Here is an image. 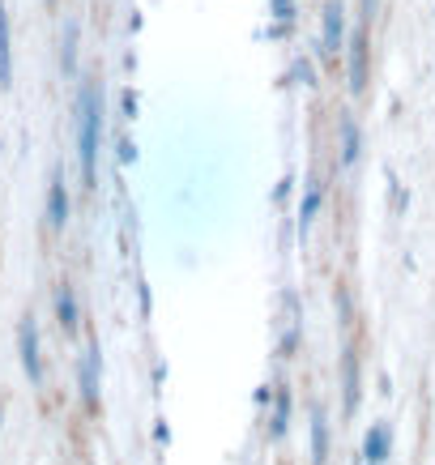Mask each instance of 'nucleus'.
Returning a JSON list of instances; mask_svg holds the SVG:
<instances>
[{
  "label": "nucleus",
  "instance_id": "18",
  "mask_svg": "<svg viewBox=\"0 0 435 465\" xmlns=\"http://www.w3.org/2000/svg\"><path fill=\"white\" fill-rule=\"evenodd\" d=\"M0 423H5V401H0Z\"/></svg>",
  "mask_w": 435,
  "mask_h": 465
},
{
  "label": "nucleus",
  "instance_id": "5",
  "mask_svg": "<svg viewBox=\"0 0 435 465\" xmlns=\"http://www.w3.org/2000/svg\"><path fill=\"white\" fill-rule=\"evenodd\" d=\"M47 226L52 231H64L69 226V188H64V171H52V180H47Z\"/></svg>",
  "mask_w": 435,
  "mask_h": 465
},
{
  "label": "nucleus",
  "instance_id": "6",
  "mask_svg": "<svg viewBox=\"0 0 435 465\" xmlns=\"http://www.w3.org/2000/svg\"><path fill=\"white\" fill-rule=\"evenodd\" d=\"M52 303H56L60 333H64V338H77V329H82V308H77V291H73V282H60Z\"/></svg>",
  "mask_w": 435,
  "mask_h": 465
},
{
  "label": "nucleus",
  "instance_id": "4",
  "mask_svg": "<svg viewBox=\"0 0 435 465\" xmlns=\"http://www.w3.org/2000/svg\"><path fill=\"white\" fill-rule=\"evenodd\" d=\"M99 341H90L82 354V363H77V389H82V406L85 410H99Z\"/></svg>",
  "mask_w": 435,
  "mask_h": 465
},
{
  "label": "nucleus",
  "instance_id": "1",
  "mask_svg": "<svg viewBox=\"0 0 435 465\" xmlns=\"http://www.w3.org/2000/svg\"><path fill=\"white\" fill-rule=\"evenodd\" d=\"M99 145H103V90H99V82H82V90H77V163H82V188L99 183Z\"/></svg>",
  "mask_w": 435,
  "mask_h": 465
},
{
  "label": "nucleus",
  "instance_id": "8",
  "mask_svg": "<svg viewBox=\"0 0 435 465\" xmlns=\"http://www.w3.org/2000/svg\"><path fill=\"white\" fill-rule=\"evenodd\" d=\"M337 137H341L337 163H341V171H351L354 163H359V150H363V137H359V124H354L351 112H337Z\"/></svg>",
  "mask_w": 435,
  "mask_h": 465
},
{
  "label": "nucleus",
  "instance_id": "2",
  "mask_svg": "<svg viewBox=\"0 0 435 465\" xmlns=\"http://www.w3.org/2000/svg\"><path fill=\"white\" fill-rule=\"evenodd\" d=\"M17 359H22V371H26V381L35 389H43V346H39V321H35V312H26L22 321H17Z\"/></svg>",
  "mask_w": 435,
  "mask_h": 465
},
{
  "label": "nucleus",
  "instance_id": "14",
  "mask_svg": "<svg viewBox=\"0 0 435 465\" xmlns=\"http://www.w3.org/2000/svg\"><path fill=\"white\" fill-rule=\"evenodd\" d=\"M286 427H291V389L278 384V393H273V419H269V440H282Z\"/></svg>",
  "mask_w": 435,
  "mask_h": 465
},
{
  "label": "nucleus",
  "instance_id": "9",
  "mask_svg": "<svg viewBox=\"0 0 435 465\" xmlns=\"http://www.w3.org/2000/svg\"><path fill=\"white\" fill-rule=\"evenodd\" d=\"M389 452H393V431H389V423H371L363 436V457L367 465H384L389 461Z\"/></svg>",
  "mask_w": 435,
  "mask_h": 465
},
{
  "label": "nucleus",
  "instance_id": "3",
  "mask_svg": "<svg viewBox=\"0 0 435 465\" xmlns=\"http://www.w3.org/2000/svg\"><path fill=\"white\" fill-rule=\"evenodd\" d=\"M346 47V9L341 0H324V26H321V56L337 60V52Z\"/></svg>",
  "mask_w": 435,
  "mask_h": 465
},
{
  "label": "nucleus",
  "instance_id": "16",
  "mask_svg": "<svg viewBox=\"0 0 435 465\" xmlns=\"http://www.w3.org/2000/svg\"><path fill=\"white\" fill-rule=\"evenodd\" d=\"M363 17L371 22V0H363Z\"/></svg>",
  "mask_w": 435,
  "mask_h": 465
},
{
  "label": "nucleus",
  "instance_id": "15",
  "mask_svg": "<svg viewBox=\"0 0 435 465\" xmlns=\"http://www.w3.org/2000/svg\"><path fill=\"white\" fill-rule=\"evenodd\" d=\"M77 35H82V26L69 17V22H64V35H60V69H64V77L77 73Z\"/></svg>",
  "mask_w": 435,
  "mask_h": 465
},
{
  "label": "nucleus",
  "instance_id": "12",
  "mask_svg": "<svg viewBox=\"0 0 435 465\" xmlns=\"http://www.w3.org/2000/svg\"><path fill=\"white\" fill-rule=\"evenodd\" d=\"M329 461V414L324 406L311 410V465H324Z\"/></svg>",
  "mask_w": 435,
  "mask_h": 465
},
{
  "label": "nucleus",
  "instance_id": "17",
  "mask_svg": "<svg viewBox=\"0 0 435 465\" xmlns=\"http://www.w3.org/2000/svg\"><path fill=\"white\" fill-rule=\"evenodd\" d=\"M354 465H367V457H363V452H359V461H354Z\"/></svg>",
  "mask_w": 435,
  "mask_h": 465
},
{
  "label": "nucleus",
  "instance_id": "10",
  "mask_svg": "<svg viewBox=\"0 0 435 465\" xmlns=\"http://www.w3.org/2000/svg\"><path fill=\"white\" fill-rule=\"evenodd\" d=\"M351 90L354 94L367 90V22L354 30V39H351Z\"/></svg>",
  "mask_w": 435,
  "mask_h": 465
},
{
  "label": "nucleus",
  "instance_id": "11",
  "mask_svg": "<svg viewBox=\"0 0 435 465\" xmlns=\"http://www.w3.org/2000/svg\"><path fill=\"white\" fill-rule=\"evenodd\" d=\"M0 90H14V35H9L5 0H0Z\"/></svg>",
  "mask_w": 435,
  "mask_h": 465
},
{
  "label": "nucleus",
  "instance_id": "7",
  "mask_svg": "<svg viewBox=\"0 0 435 465\" xmlns=\"http://www.w3.org/2000/svg\"><path fill=\"white\" fill-rule=\"evenodd\" d=\"M354 410H359V354L354 346L341 351V414L351 419Z\"/></svg>",
  "mask_w": 435,
  "mask_h": 465
},
{
  "label": "nucleus",
  "instance_id": "19",
  "mask_svg": "<svg viewBox=\"0 0 435 465\" xmlns=\"http://www.w3.org/2000/svg\"><path fill=\"white\" fill-rule=\"evenodd\" d=\"M56 5H60V0H47V9H56Z\"/></svg>",
  "mask_w": 435,
  "mask_h": 465
},
{
  "label": "nucleus",
  "instance_id": "13",
  "mask_svg": "<svg viewBox=\"0 0 435 465\" xmlns=\"http://www.w3.org/2000/svg\"><path fill=\"white\" fill-rule=\"evenodd\" d=\"M321 201H324L321 180H308V183H303V201H299V231H303V235H308V226L316 223V213H321Z\"/></svg>",
  "mask_w": 435,
  "mask_h": 465
}]
</instances>
